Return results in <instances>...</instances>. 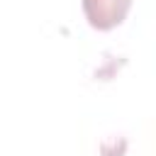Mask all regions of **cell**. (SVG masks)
I'll return each mask as SVG.
<instances>
[{"instance_id": "1", "label": "cell", "mask_w": 156, "mask_h": 156, "mask_svg": "<svg viewBox=\"0 0 156 156\" xmlns=\"http://www.w3.org/2000/svg\"><path fill=\"white\" fill-rule=\"evenodd\" d=\"M132 0H83L88 22L95 29H112L129 12Z\"/></svg>"}]
</instances>
